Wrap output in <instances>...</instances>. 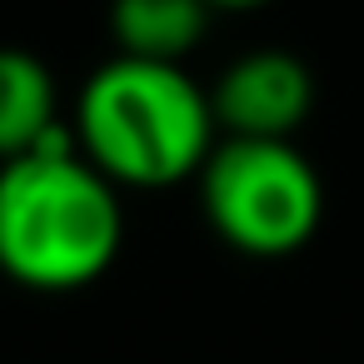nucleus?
I'll list each match as a JSON object with an SVG mask.
<instances>
[{"label":"nucleus","mask_w":364,"mask_h":364,"mask_svg":"<svg viewBox=\"0 0 364 364\" xmlns=\"http://www.w3.org/2000/svg\"><path fill=\"white\" fill-rule=\"evenodd\" d=\"M220 135H259V140H294V130L314 110V70L294 50H245L235 55L220 80L210 85Z\"/></svg>","instance_id":"20e7f679"},{"label":"nucleus","mask_w":364,"mask_h":364,"mask_svg":"<svg viewBox=\"0 0 364 364\" xmlns=\"http://www.w3.org/2000/svg\"><path fill=\"white\" fill-rule=\"evenodd\" d=\"M215 11H230V16H250V11H264V6H274V0H210Z\"/></svg>","instance_id":"0eeeda50"},{"label":"nucleus","mask_w":364,"mask_h":364,"mask_svg":"<svg viewBox=\"0 0 364 364\" xmlns=\"http://www.w3.org/2000/svg\"><path fill=\"white\" fill-rule=\"evenodd\" d=\"M60 90L41 55L0 46V160L41 150L60 130Z\"/></svg>","instance_id":"39448f33"},{"label":"nucleus","mask_w":364,"mask_h":364,"mask_svg":"<svg viewBox=\"0 0 364 364\" xmlns=\"http://www.w3.org/2000/svg\"><path fill=\"white\" fill-rule=\"evenodd\" d=\"M195 185L210 230L245 259H289L324 220V180L294 140L220 135Z\"/></svg>","instance_id":"7ed1b4c3"},{"label":"nucleus","mask_w":364,"mask_h":364,"mask_svg":"<svg viewBox=\"0 0 364 364\" xmlns=\"http://www.w3.org/2000/svg\"><path fill=\"white\" fill-rule=\"evenodd\" d=\"M125 245L120 185L60 125L41 150L0 160V274L36 294L95 284Z\"/></svg>","instance_id":"f257e3e1"},{"label":"nucleus","mask_w":364,"mask_h":364,"mask_svg":"<svg viewBox=\"0 0 364 364\" xmlns=\"http://www.w3.org/2000/svg\"><path fill=\"white\" fill-rule=\"evenodd\" d=\"M220 11L210 0H110V41L115 55H140V60H175L210 36V21Z\"/></svg>","instance_id":"423d86ee"},{"label":"nucleus","mask_w":364,"mask_h":364,"mask_svg":"<svg viewBox=\"0 0 364 364\" xmlns=\"http://www.w3.org/2000/svg\"><path fill=\"white\" fill-rule=\"evenodd\" d=\"M75 140L120 190H175L205 170L220 120L185 65L110 55L80 85Z\"/></svg>","instance_id":"f03ea898"}]
</instances>
